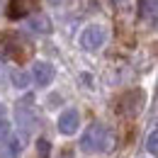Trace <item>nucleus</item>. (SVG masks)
I'll use <instances>...</instances> for the list:
<instances>
[{
  "mask_svg": "<svg viewBox=\"0 0 158 158\" xmlns=\"http://www.w3.org/2000/svg\"><path fill=\"white\" fill-rule=\"evenodd\" d=\"M112 134L107 131V127L105 124H90L85 131H83V136H80V151L83 153H98V151H110L112 148Z\"/></svg>",
  "mask_w": 158,
  "mask_h": 158,
  "instance_id": "obj_1",
  "label": "nucleus"
},
{
  "mask_svg": "<svg viewBox=\"0 0 158 158\" xmlns=\"http://www.w3.org/2000/svg\"><path fill=\"white\" fill-rule=\"evenodd\" d=\"M105 41H107V29H105L102 24H90V27H85L83 34H80V46H83L85 51H98Z\"/></svg>",
  "mask_w": 158,
  "mask_h": 158,
  "instance_id": "obj_2",
  "label": "nucleus"
},
{
  "mask_svg": "<svg viewBox=\"0 0 158 158\" xmlns=\"http://www.w3.org/2000/svg\"><path fill=\"white\" fill-rule=\"evenodd\" d=\"M80 127V112L76 107H68V110H63L59 114V131L63 136H71V134H76Z\"/></svg>",
  "mask_w": 158,
  "mask_h": 158,
  "instance_id": "obj_3",
  "label": "nucleus"
},
{
  "mask_svg": "<svg viewBox=\"0 0 158 158\" xmlns=\"http://www.w3.org/2000/svg\"><path fill=\"white\" fill-rule=\"evenodd\" d=\"M54 76H56V71H54V66H51L49 61H34V66H32V78H34V83H37L39 88L51 85Z\"/></svg>",
  "mask_w": 158,
  "mask_h": 158,
  "instance_id": "obj_4",
  "label": "nucleus"
},
{
  "mask_svg": "<svg viewBox=\"0 0 158 158\" xmlns=\"http://www.w3.org/2000/svg\"><path fill=\"white\" fill-rule=\"evenodd\" d=\"M22 153V139L20 136H7L0 143V158H17Z\"/></svg>",
  "mask_w": 158,
  "mask_h": 158,
  "instance_id": "obj_5",
  "label": "nucleus"
},
{
  "mask_svg": "<svg viewBox=\"0 0 158 158\" xmlns=\"http://www.w3.org/2000/svg\"><path fill=\"white\" fill-rule=\"evenodd\" d=\"M29 29L37 32V34H49L51 32V20L46 15H34V17H29Z\"/></svg>",
  "mask_w": 158,
  "mask_h": 158,
  "instance_id": "obj_6",
  "label": "nucleus"
},
{
  "mask_svg": "<svg viewBox=\"0 0 158 158\" xmlns=\"http://www.w3.org/2000/svg\"><path fill=\"white\" fill-rule=\"evenodd\" d=\"M27 10H29V2H27V0H10V5H7V15H10L12 20L24 17Z\"/></svg>",
  "mask_w": 158,
  "mask_h": 158,
  "instance_id": "obj_7",
  "label": "nucleus"
},
{
  "mask_svg": "<svg viewBox=\"0 0 158 158\" xmlns=\"http://www.w3.org/2000/svg\"><path fill=\"white\" fill-rule=\"evenodd\" d=\"M10 80H12V85L20 88V90H24V88L29 85V76H27L24 71H12V73H10Z\"/></svg>",
  "mask_w": 158,
  "mask_h": 158,
  "instance_id": "obj_8",
  "label": "nucleus"
},
{
  "mask_svg": "<svg viewBox=\"0 0 158 158\" xmlns=\"http://www.w3.org/2000/svg\"><path fill=\"white\" fill-rule=\"evenodd\" d=\"M146 151L153 153V156H158V129H156V131H151V134L146 136Z\"/></svg>",
  "mask_w": 158,
  "mask_h": 158,
  "instance_id": "obj_9",
  "label": "nucleus"
},
{
  "mask_svg": "<svg viewBox=\"0 0 158 158\" xmlns=\"http://www.w3.org/2000/svg\"><path fill=\"white\" fill-rule=\"evenodd\" d=\"M7 136H12V124L5 117H0V141H5Z\"/></svg>",
  "mask_w": 158,
  "mask_h": 158,
  "instance_id": "obj_10",
  "label": "nucleus"
},
{
  "mask_svg": "<svg viewBox=\"0 0 158 158\" xmlns=\"http://www.w3.org/2000/svg\"><path fill=\"white\" fill-rule=\"evenodd\" d=\"M49 148H51V143H49L46 139H39V141H37V151H39V158H49Z\"/></svg>",
  "mask_w": 158,
  "mask_h": 158,
  "instance_id": "obj_11",
  "label": "nucleus"
},
{
  "mask_svg": "<svg viewBox=\"0 0 158 158\" xmlns=\"http://www.w3.org/2000/svg\"><path fill=\"white\" fill-rule=\"evenodd\" d=\"M61 158H73V156H71V153H63V156H61Z\"/></svg>",
  "mask_w": 158,
  "mask_h": 158,
  "instance_id": "obj_12",
  "label": "nucleus"
},
{
  "mask_svg": "<svg viewBox=\"0 0 158 158\" xmlns=\"http://www.w3.org/2000/svg\"><path fill=\"white\" fill-rule=\"evenodd\" d=\"M2 110H5V107H2V105H0V117H2Z\"/></svg>",
  "mask_w": 158,
  "mask_h": 158,
  "instance_id": "obj_13",
  "label": "nucleus"
},
{
  "mask_svg": "<svg viewBox=\"0 0 158 158\" xmlns=\"http://www.w3.org/2000/svg\"><path fill=\"white\" fill-rule=\"evenodd\" d=\"M0 12H2V0H0Z\"/></svg>",
  "mask_w": 158,
  "mask_h": 158,
  "instance_id": "obj_14",
  "label": "nucleus"
}]
</instances>
